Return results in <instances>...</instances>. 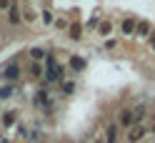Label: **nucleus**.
<instances>
[{
  "label": "nucleus",
  "mask_w": 155,
  "mask_h": 143,
  "mask_svg": "<svg viewBox=\"0 0 155 143\" xmlns=\"http://www.w3.org/2000/svg\"><path fill=\"white\" fill-rule=\"evenodd\" d=\"M148 45H150V50L155 53V33H150V38H148Z\"/></svg>",
  "instance_id": "obj_20"
},
{
  "label": "nucleus",
  "mask_w": 155,
  "mask_h": 143,
  "mask_svg": "<svg viewBox=\"0 0 155 143\" xmlns=\"http://www.w3.org/2000/svg\"><path fill=\"white\" fill-rule=\"evenodd\" d=\"M70 65H73L75 70H83V68H85V60H83V58H73V60H70Z\"/></svg>",
  "instance_id": "obj_18"
},
{
  "label": "nucleus",
  "mask_w": 155,
  "mask_h": 143,
  "mask_svg": "<svg viewBox=\"0 0 155 143\" xmlns=\"http://www.w3.org/2000/svg\"><path fill=\"white\" fill-rule=\"evenodd\" d=\"M45 78L50 80V83H58V80L63 78V68L58 65V60L53 58V55L48 58V70H45Z\"/></svg>",
  "instance_id": "obj_3"
},
{
  "label": "nucleus",
  "mask_w": 155,
  "mask_h": 143,
  "mask_svg": "<svg viewBox=\"0 0 155 143\" xmlns=\"http://www.w3.org/2000/svg\"><path fill=\"white\" fill-rule=\"evenodd\" d=\"M148 133H150V128L145 126V123H140V126H133L128 133H125V141H128V143H140Z\"/></svg>",
  "instance_id": "obj_2"
},
{
  "label": "nucleus",
  "mask_w": 155,
  "mask_h": 143,
  "mask_svg": "<svg viewBox=\"0 0 155 143\" xmlns=\"http://www.w3.org/2000/svg\"><path fill=\"white\" fill-rule=\"evenodd\" d=\"M148 128H150V133H155V118H153V123H150Z\"/></svg>",
  "instance_id": "obj_23"
},
{
  "label": "nucleus",
  "mask_w": 155,
  "mask_h": 143,
  "mask_svg": "<svg viewBox=\"0 0 155 143\" xmlns=\"http://www.w3.org/2000/svg\"><path fill=\"white\" fill-rule=\"evenodd\" d=\"M28 73H30V78H40V75H43V68H40V65H38V63H30V68H28Z\"/></svg>",
  "instance_id": "obj_15"
},
{
  "label": "nucleus",
  "mask_w": 155,
  "mask_h": 143,
  "mask_svg": "<svg viewBox=\"0 0 155 143\" xmlns=\"http://www.w3.org/2000/svg\"><path fill=\"white\" fill-rule=\"evenodd\" d=\"M43 20H45V25H50V23L55 20V18H53V10H48V8H45V10H43Z\"/></svg>",
  "instance_id": "obj_19"
},
{
  "label": "nucleus",
  "mask_w": 155,
  "mask_h": 143,
  "mask_svg": "<svg viewBox=\"0 0 155 143\" xmlns=\"http://www.w3.org/2000/svg\"><path fill=\"white\" fill-rule=\"evenodd\" d=\"M0 123H3V128H13L18 123V111H5L3 118H0Z\"/></svg>",
  "instance_id": "obj_7"
},
{
  "label": "nucleus",
  "mask_w": 155,
  "mask_h": 143,
  "mask_svg": "<svg viewBox=\"0 0 155 143\" xmlns=\"http://www.w3.org/2000/svg\"><path fill=\"white\" fill-rule=\"evenodd\" d=\"M105 143H118V126L110 123L108 131H105Z\"/></svg>",
  "instance_id": "obj_9"
},
{
  "label": "nucleus",
  "mask_w": 155,
  "mask_h": 143,
  "mask_svg": "<svg viewBox=\"0 0 155 143\" xmlns=\"http://www.w3.org/2000/svg\"><path fill=\"white\" fill-rule=\"evenodd\" d=\"M120 30H123V35H135V30H138V20H135V18H125L123 25H120Z\"/></svg>",
  "instance_id": "obj_6"
},
{
  "label": "nucleus",
  "mask_w": 155,
  "mask_h": 143,
  "mask_svg": "<svg viewBox=\"0 0 155 143\" xmlns=\"http://www.w3.org/2000/svg\"><path fill=\"white\" fill-rule=\"evenodd\" d=\"M15 93V88L10 83H5V85H0V98H10V95Z\"/></svg>",
  "instance_id": "obj_16"
},
{
  "label": "nucleus",
  "mask_w": 155,
  "mask_h": 143,
  "mask_svg": "<svg viewBox=\"0 0 155 143\" xmlns=\"http://www.w3.org/2000/svg\"><path fill=\"white\" fill-rule=\"evenodd\" d=\"M60 90H63V95H70V93L75 90V83H73V80H63V85H60Z\"/></svg>",
  "instance_id": "obj_17"
},
{
  "label": "nucleus",
  "mask_w": 155,
  "mask_h": 143,
  "mask_svg": "<svg viewBox=\"0 0 155 143\" xmlns=\"http://www.w3.org/2000/svg\"><path fill=\"white\" fill-rule=\"evenodd\" d=\"M10 5L13 3H0V10H10Z\"/></svg>",
  "instance_id": "obj_22"
},
{
  "label": "nucleus",
  "mask_w": 155,
  "mask_h": 143,
  "mask_svg": "<svg viewBox=\"0 0 155 143\" xmlns=\"http://www.w3.org/2000/svg\"><path fill=\"white\" fill-rule=\"evenodd\" d=\"M20 15H23V20H25V23H33V20H35V10H33L30 5L20 8Z\"/></svg>",
  "instance_id": "obj_12"
},
{
  "label": "nucleus",
  "mask_w": 155,
  "mask_h": 143,
  "mask_svg": "<svg viewBox=\"0 0 155 143\" xmlns=\"http://www.w3.org/2000/svg\"><path fill=\"white\" fill-rule=\"evenodd\" d=\"M3 143H8V141H3Z\"/></svg>",
  "instance_id": "obj_24"
},
{
  "label": "nucleus",
  "mask_w": 155,
  "mask_h": 143,
  "mask_svg": "<svg viewBox=\"0 0 155 143\" xmlns=\"http://www.w3.org/2000/svg\"><path fill=\"white\" fill-rule=\"evenodd\" d=\"M145 111H148V106L145 103H138L135 108H125L123 113H120V126L123 128H133V126H140L143 123V118H145Z\"/></svg>",
  "instance_id": "obj_1"
},
{
  "label": "nucleus",
  "mask_w": 155,
  "mask_h": 143,
  "mask_svg": "<svg viewBox=\"0 0 155 143\" xmlns=\"http://www.w3.org/2000/svg\"><path fill=\"white\" fill-rule=\"evenodd\" d=\"M98 33H100V35H110V33H113V23H110V20H103V23L98 25Z\"/></svg>",
  "instance_id": "obj_13"
},
{
  "label": "nucleus",
  "mask_w": 155,
  "mask_h": 143,
  "mask_svg": "<svg viewBox=\"0 0 155 143\" xmlns=\"http://www.w3.org/2000/svg\"><path fill=\"white\" fill-rule=\"evenodd\" d=\"M135 35L150 38V23H148V20H138V30H135Z\"/></svg>",
  "instance_id": "obj_10"
},
{
  "label": "nucleus",
  "mask_w": 155,
  "mask_h": 143,
  "mask_svg": "<svg viewBox=\"0 0 155 143\" xmlns=\"http://www.w3.org/2000/svg\"><path fill=\"white\" fill-rule=\"evenodd\" d=\"M35 103L50 111V100H48V93H45V90H38V95H35Z\"/></svg>",
  "instance_id": "obj_11"
},
{
  "label": "nucleus",
  "mask_w": 155,
  "mask_h": 143,
  "mask_svg": "<svg viewBox=\"0 0 155 143\" xmlns=\"http://www.w3.org/2000/svg\"><path fill=\"white\" fill-rule=\"evenodd\" d=\"M68 35H70V40H80L83 38V25L78 20H73L70 25H68Z\"/></svg>",
  "instance_id": "obj_8"
},
{
  "label": "nucleus",
  "mask_w": 155,
  "mask_h": 143,
  "mask_svg": "<svg viewBox=\"0 0 155 143\" xmlns=\"http://www.w3.org/2000/svg\"><path fill=\"white\" fill-rule=\"evenodd\" d=\"M20 20H23V15H20V5L13 3V5H10V10H8V23H10V25H18Z\"/></svg>",
  "instance_id": "obj_5"
},
{
  "label": "nucleus",
  "mask_w": 155,
  "mask_h": 143,
  "mask_svg": "<svg viewBox=\"0 0 155 143\" xmlns=\"http://www.w3.org/2000/svg\"><path fill=\"white\" fill-rule=\"evenodd\" d=\"M55 25H58V28H60V30H68V23H65V20H58Z\"/></svg>",
  "instance_id": "obj_21"
},
{
  "label": "nucleus",
  "mask_w": 155,
  "mask_h": 143,
  "mask_svg": "<svg viewBox=\"0 0 155 143\" xmlns=\"http://www.w3.org/2000/svg\"><path fill=\"white\" fill-rule=\"evenodd\" d=\"M28 53H30V58H33V63H38V60H40L43 58V55H45V50H43V48H30V50H28Z\"/></svg>",
  "instance_id": "obj_14"
},
{
  "label": "nucleus",
  "mask_w": 155,
  "mask_h": 143,
  "mask_svg": "<svg viewBox=\"0 0 155 143\" xmlns=\"http://www.w3.org/2000/svg\"><path fill=\"white\" fill-rule=\"evenodd\" d=\"M18 78H20V65H18V63H10V65H5V68H3V80H8V83H15Z\"/></svg>",
  "instance_id": "obj_4"
}]
</instances>
